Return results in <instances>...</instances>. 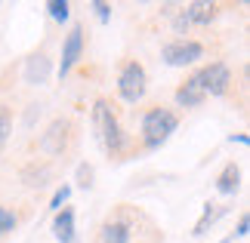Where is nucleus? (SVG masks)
Segmentation results:
<instances>
[{"label": "nucleus", "instance_id": "1", "mask_svg": "<svg viewBox=\"0 0 250 243\" xmlns=\"http://www.w3.org/2000/svg\"><path fill=\"white\" fill-rule=\"evenodd\" d=\"M93 130L99 135L102 148L108 151L111 157H118L124 151V130H121L118 117H114L108 99H96V105H93Z\"/></svg>", "mask_w": 250, "mask_h": 243}, {"label": "nucleus", "instance_id": "2", "mask_svg": "<svg viewBox=\"0 0 250 243\" xmlns=\"http://www.w3.org/2000/svg\"><path fill=\"white\" fill-rule=\"evenodd\" d=\"M176 126H179L176 111L161 108V105L151 108V111H146V117H142V145H146L148 151H158L161 145L176 132Z\"/></svg>", "mask_w": 250, "mask_h": 243}, {"label": "nucleus", "instance_id": "3", "mask_svg": "<svg viewBox=\"0 0 250 243\" xmlns=\"http://www.w3.org/2000/svg\"><path fill=\"white\" fill-rule=\"evenodd\" d=\"M146 90H148V74L142 62H127L118 74V95L127 105H136L146 99Z\"/></svg>", "mask_w": 250, "mask_h": 243}, {"label": "nucleus", "instance_id": "4", "mask_svg": "<svg viewBox=\"0 0 250 243\" xmlns=\"http://www.w3.org/2000/svg\"><path fill=\"white\" fill-rule=\"evenodd\" d=\"M161 59L170 68H186L195 65L198 59H204V43L188 40V37H179V40H170L164 50H161Z\"/></svg>", "mask_w": 250, "mask_h": 243}, {"label": "nucleus", "instance_id": "5", "mask_svg": "<svg viewBox=\"0 0 250 243\" xmlns=\"http://www.w3.org/2000/svg\"><path fill=\"white\" fill-rule=\"evenodd\" d=\"M195 77H198L204 95H226L229 86H232V71H229L226 62H210L204 68H198Z\"/></svg>", "mask_w": 250, "mask_h": 243}, {"label": "nucleus", "instance_id": "6", "mask_svg": "<svg viewBox=\"0 0 250 243\" xmlns=\"http://www.w3.org/2000/svg\"><path fill=\"white\" fill-rule=\"evenodd\" d=\"M68 130H71L68 120L56 117V120L43 130V135H41V151H43V154H53V157H56V154H62L65 145H68Z\"/></svg>", "mask_w": 250, "mask_h": 243}, {"label": "nucleus", "instance_id": "7", "mask_svg": "<svg viewBox=\"0 0 250 243\" xmlns=\"http://www.w3.org/2000/svg\"><path fill=\"white\" fill-rule=\"evenodd\" d=\"M81 53H83V28L81 25H74L68 37H65V43H62V62H59V77H68V71L74 65H78L81 59Z\"/></svg>", "mask_w": 250, "mask_h": 243}, {"label": "nucleus", "instance_id": "8", "mask_svg": "<svg viewBox=\"0 0 250 243\" xmlns=\"http://www.w3.org/2000/svg\"><path fill=\"white\" fill-rule=\"evenodd\" d=\"M50 74H53V62H50V56H46V53H34V56H28V59H25L22 77H25L28 86H43L46 80H50Z\"/></svg>", "mask_w": 250, "mask_h": 243}, {"label": "nucleus", "instance_id": "9", "mask_svg": "<svg viewBox=\"0 0 250 243\" xmlns=\"http://www.w3.org/2000/svg\"><path fill=\"white\" fill-rule=\"evenodd\" d=\"M204 90H201V83H198V77L191 74L186 83L176 90V105L179 108H198V105H204Z\"/></svg>", "mask_w": 250, "mask_h": 243}, {"label": "nucleus", "instance_id": "10", "mask_svg": "<svg viewBox=\"0 0 250 243\" xmlns=\"http://www.w3.org/2000/svg\"><path fill=\"white\" fill-rule=\"evenodd\" d=\"M53 237L59 243H74V209L62 206L53 219Z\"/></svg>", "mask_w": 250, "mask_h": 243}, {"label": "nucleus", "instance_id": "11", "mask_svg": "<svg viewBox=\"0 0 250 243\" xmlns=\"http://www.w3.org/2000/svg\"><path fill=\"white\" fill-rule=\"evenodd\" d=\"M186 19L188 25H210L216 19V3H204V0H195V3H188L186 9Z\"/></svg>", "mask_w": 250, "mask_h": 243}, {"label": "nucleus", "instance_id": "12", "mask_svg": "<svg viewBox=\"0 0 250 243\" xmlns=\"http://www.w3.org/2000/svg\"><path fill=\"white\" fill-rule=\"evenodd\" d=\"M102 243H130V225L127 222H105L99 231Z\"/></svg>", "mask_w": 250, "mask_h": 243}, {"label": "nucleus", "instance_id": "13", "mask_svg": "<svg viewBox=\"0 0 250 243\" xmlns=\"http://www.w3.org/2000/svg\"><path fill=\"white\" fill-rule=\"evenodd\" d=\"M238 185H241V169H238V163H229V167L216 176V191L219 194H235Z\"/></svg>", "mask_w": 250, "mask_h": 243}, {"label": "nucleus", "instance_id": "14", "mask_svg": "<svg viewBox=\"0 0 250 243\" xmlns=\"http://www.w3.org/2000/svg\"><path fill=\"white\" fill-rule=\"evenodd\" d=\"M219 216H226V206H213V203H207V206H204V212H201V219H198V225H195V231H191V234H195V237L207 234V228H210V225H216V219H219Z\"/></svg>", "mask_w": 250, "mask_h": 243}, {"label": "nucleus", "instance_id": "15", "mask_svg": "<svg viewBox=\"0 0 250 243\" xmlns=\"http://www.w3.org/2000/svg\"><path fill=\"white\" fill-rule=\"evenodd\" d=\"M9 130H13V111H9L6 105H0V148L6 145V139H9Z\"/></svg>", "mask_w": 250, "mask_h": 243}, {"label": "nucleus", "instance_id": "16", "mask_svg": "<svg viewBox=\"0 0 250 243\" xmlns=\"http://www.w3.org/2000/svg\"><path fill=\"white\" fill-rule=\"evenodd\" d=\"M46 9H50V19H56V22H65V19H68L71 3H68V0H50V3H46Z\"/></svg>", "mask_w": 250, "mask_h": 243}, {"label": "nucleus", "instance_id": "17", "mask_svg": "<svg viewBox=\"0 0 250 243\" xmlns=\"http://www.w3.org/2000/svg\"><path fill=\"white\" fill-rule=\"evenodd\" d=\"M13 228H16V212L6 209V206H0V237H6Z\"/></svg>", "mask_w": 250, "mask_h": 243}, {"label": "nucleus", "instance_id": "18", "mask_svg": "<svg viewBox=\"0 0 250 243\" xmlns=\"http://www.w3.org/2000/svg\"><path fill=\"white\" fill-rule=\"evenodd\" d=\"M68 197H71V185H62V188L53 194V200H50V209H53V212H59V209L65 206V203H68Z\"/></svg>", "mask_w": 250, "mask_h": 243}, {"label": "nucleus", "instance_id": "19", "mask_svg": "<svg viewBox=\"0 0 250 243\" xmlns=\"http://www.w3.org/2000/svg\"><path fill=\"white\" fill-rule=\"evenodd\" d=\"M46 176H50V169H46V167H41V169H34V167H31V169L25 172V182L31 185V188H41Z\"/></svg>", "mask_w": 250, "mask_h": 243}, {"label": "nucleus", "instance_id": "20", "mask_svg": "<svg viewBox=\"0 0 250 243\" xmlns=\"http://www.w3.org/2000/svg\"><path fill=\"white\" fill-rule=\"evenodd\" d=\"M78 185L83 191L93 188V167H90V163H81V167H78Z\"/></svg>", "mask_w": 250, "mask_h": 243}, {"label": "nucleus", "instance_id": "21", "mask_svg": "<svg viewBox=\"0 0 250 243\" xmlns=\"http://www.w3.org/2000/svg\"><path fill=\"white\" fill-rule=\"evenodd\" d=\"M173 31H176V34H186V31H188V19H186V13H182V9L176 13V19H173Z\"/></svg>", "mask_w": 250, "mask_h": 243}, {"label": "nucleus", "instance_id": "22", "mask_svg": "<svg viewBox=\"0 0 250 243\" xmlns=\"http://www.w3.org/2000/svg\"><path fill=\"white\" fill-rule=\"evenodd\" d=\"M93 9H96V16H99V22H108V19H111V6L102 3V0H96Z\"/></svg>", "mask_w": 250, "mask_h": 243}, {"label": "nucleus", "instance_id": "23", "mask_svg": "<svg viewBox=\"0 0 250 243\" xmlns=\"http://www.w3.org/2000/svg\"><path fill=\"white\" fill-rule=\"evenodd\" d=\"M247 228H250V219H247V216H241V219H238V231H235V234H238V237H247V234H250Z\"/></svg>", "mask_w": 250, "mask_h": 243}, {"label": "nucleus", "instance_id": "24", "mask_svg": "<svg viewBox=\"0 0 250 243\" xmlns=\"http://www.w3.org/2000/svg\"><path fill=\"white\" fill-rule=\"evenodd\" d=\"M229 142H238V145H250V135L238 132V135H229Z\"/></svg>", "mask_w": 250, "mask_h": 243}, {"label": "nucleus", "instance_id": "25", "mask_svg": "<svg viewBox=\"0 0 250 243\" xmlns=\"http://www.w3.org/2000/svg\"><path fill=\"white\" fill-rule=\"evenodd\" d=\"M219 243H235V237H226V240H219Z\"/></svg>", "mask_w": 250, "mask_h": 243}]
</instances>
